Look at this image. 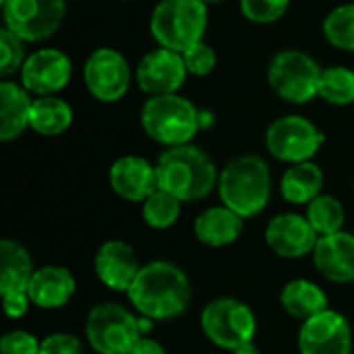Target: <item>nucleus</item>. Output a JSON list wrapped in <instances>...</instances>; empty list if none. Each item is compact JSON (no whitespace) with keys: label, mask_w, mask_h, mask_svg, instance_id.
<instances>
[{"label":"nucleus","mask_w":354,"mask_h":354,"mask_svg":"<svg viewBox=\"0 0 354 354\" xmlns=\"http://www.w3.org/2000/svg\"><path fill=\"white\" fill-rule=\"evenodd\" d=\"M191 282L187 274L170 261H151L141 268L127 290L131 305L147 319H174L191 305Z\"/></svg>","instance_id":"f257e3e1"},{"label":"nucleus","mask_w":354,"mask_h":354,"mask_svg":"<svg viewBox=\"0 0 354 354\" xmlns=\"http://www.w3.org/2000/svg\"><path fill=\"white\" fill-rule=\"evenodd\" d=\"M156 172L158 187L183 203L205 199L220 180L214 160L201 147L191 143L166 147L156 162Z\"/></svg>","instance_id":"f03ea898"},{"label":"nucleus","mask_w":354,"mask_h":354,"mask_svg":"<svg viewBox=\"0 0 354 354\" xmlns=\"http://www.w3.org/2000/svg\"><path fill=\"white\" fill-rule=\"evenodd\" d=\"M218 193L222 205L236 212L241 218L261 214L272 193V178L266 160L255 153L230 160L220 172Z\"/></svg>","instance_id":"7ed1b4c3"},{"label":"nucleus","mask_w":354,"mask_h":354,"mask_svg":"<svg viewBox=\"0 0 354 354\" xmlns=\"http://www.w3.org/2000/svg\"><path fill=\"white\" fill-rule=\"evenodd\" d=\"M199 108L178 95H153L141 108V127L149 139L166 147H178L191 143L201 131Z\"/></svg>","instance_id":"20e7f679"},{"label":"nucleus","mask_w":354,"mask_h":354,"mask_svg":"<svg viewBox=\"0 0 354 354\" xmlns=\"http://www.w3.org/2000/svg\"><path fill=\"white\" fill-rule=\"evenodd\" d=\"M151 332V319L135 317L116 303L95 305L85 322V336L97 354H129Z\"/></svg>","instance_id":"39448f33"},{"label":"nucleus","mask_w":354,"mask_h":354,"mask_svg":"<svg viewBox=\"0 0 354 354\" xmlns=\"http://www.w3.org/2000/svg\"><path fill=\"white\" fill-rule=\"evenodd\" d=\"M207 4L203 0H160L149 19V31L160 48L185 52L203 39Z\"/></svg>","instance_id":"423d86ee"},{"label":"nucleus","mask_w":354,"mask_h":354,"mask_svg":"<svg viewBox=\"0 0 354 354\" xmlns=\"http://www.w3.org/2000/svg\"><path fill=\"white\" fill-rule=\"evenodd\" d=\"M322 66L315 58L301 50L278 52L268 66L272 89L290 104H307L319 95Z\"/></svg>","instance_id":"0eeeda50"},{"label":"nucleus","mask_w":354,"mask_h":354,"mask_svg":"<svg viewBox=\"0 0 354 354\" xmlns=\"http://www.w3.org/2000/svg\"><path fill=\"white\" fill-rule=\"evenodd\" d=\"M201 330L212 344L232 353L239 346L253 342L257 322L249 305L239 299L224 297L205 305L201 313Z\"/></svg>","instance_id":"6e6552de"},{"label":"nucleus","mask_w":354,"mask_h":354,"mask_svg":"<svg viewBox=\"0 0 354 354\" xmlns=\"http://www.w3.org/2000/svg\"><path fill=\"white\" fill-rule=\"evenodd\" d=\"M326 135L305 116L290 114L276 118L266 131L268 151L286 164L311 162V158L324 145Z\"/></svg>","instance_id":"1a4fd4ad"},{"label":"nucleus","mask_w":354,"mask_h":354,"mask_svg":"<svg viewBox=\"0 0 354 354\" xmlns=\"http://www.w3.org/2000/svg\"><path fill=\"white\" fill-rule=\"evenodd\" d=\"M4 27L23 41H41L52 37L64 17L66 0H0Z\"/></svg>","instance_id":"9d476101"},{"label":"nucleus","mask_w":354,"mask_h":354,"mask_svg":"<svg viewBox=\"0 0 354 354\" xmlns=\"http://www.w3.org/2000/svg\"><path fill=\"white\" fill-rule=\"evenodd\" d=\"M83 81L87 91L97 102H118L131 87L129 60L114 48H97L85 60Z\"/></svg>","instance_id":"9b49d317"},{"label":"nucleus","mask_w":354,"mask_h":354,"mask_svg":"<svg viewBox=\"0 0 354 354\" xmlns=\"http://www.w3.org/2000/svg\"><path fill=\"white\" fill-rule=\"evenodd\" d=\"M299 351L301 354H351L353 330L348 319L334 309L309 317L299 330Z\"/></svg>","instance_id":"f8f14e48"},{"label":"nucleus","mask_w":354,"mask_h":354,"mask_svg":"<svg viewBox=\"0 0 354 354\" xmlns=\"http://www.w3.org/2000/svg\"><path fill=\"white\" fill-rule=\"evenodd\" d=\"M21 85L35 95H56L73 75L71 58L58 48H41L27 56L21 68Z\"/></svg>","instance_id":"ddd939ff"},{"label":"nucleus","mask_w":354,"mask_h":354,"mask_svg":"<svg viewBox=\"0 0 354 354\" xmlns=\"http://www.w3.org/2000/svg\"><path fill=\"white\" fill-rule=\"evenodd\" d=\"M187 66L183 60L180 52L168 50V48H158L147 52L135 71V81L137 85L147 93V95H170L178 93V89L187 81Z\"/></svg>","instance_id":"4468645a"},{"label":"nucleus","mask_w":354,"mask_h":354,"mask_svg":"<svg viewBox=\"0 0 354 354\" xmlns=\"http://www.w3.org/2000/svg\"><path fill=\"white\" fill-rule=\"evenodd\" d=\"M317 241L319 234L307 216L301 214H280L266 228L268 247L284 259H299L313 253Z\"/></svg>","instance_id":"2eb2a0df"},{"label":"nucleus","mask_w":354,"mask_h":354,"mask_svg":"<svg viewBox=\"0 0 354 354\" xmlns=\"http://www.w3.org/2000/svg\"><path fill=\"white\" fill-rule=\"evenodd\" d=\"M141 268L135 249L118 239L106 241L93 257L95 276L106 288L116 292H127Z\"/></svg>","instance_id":"dca6fc26"},{"label":"nucleus","mask_w":354,"mask_h":354,"mask_svg":"<svg viewBox=\"0 0 354 354\" xmlns=\"http://www.w3.org/2000/svg\"><path fill=\"white\" fill-rule=\"evenodd\" d=\"M108 180L112 191L124 201L143 203L151 197L158 187L156 164H149L141 156H122L118 158L108 172Z\"/></svg>","instance_id":"f3484780"},{"label":"nucleus","mask_w":354,"mask_h":354,"mask_svg":"<svg viewBox=\"0 0 354 354\" xmlns=\"http://www.w3.org/2000/svg\"><path fill=\"white\" fill-rule=\"evenodd\" d=\"M313 263L317 272L330 282H354V234L340 230L328 236H319L313 249Z\"/></svg>","instance_id":"a211bd4d"},{"label":"nucleus","mask_w":354,"mask_h":354,"mask_svg":"<svg viewBox=\"0 0 354 354\" xmlns=\"http://www.w3.org/2000/svg\"><path fill=\"white\" fill-rule=\"evenodd\" d=\"M75 290H77L75 276L71 274V270L62 266H44L35 270L27 286L31 305L46 311L62 309L64 305H68Z\"/></svg>","instance_id":"6ab92c4d"},{"label":"nucleus","mask_w":354,"mask_h":354,"mask_svg":"<svg viewBox=\"0 0 354 354\" xmlns=\"http://www.w3.org/2000/svg\"><path fill=\"white\" fill-rule=\"evenodd\" d=\"M245 230V218L236 212L228 209L226 205H216L201 212L193 222L195 239L205 247H228L241 239Z\"/></svg>","instance_id":"aec40b11"},{"label":"nucleus","mask_w":354,"mask_h":354,"mask_svg":"<svg viewBox=\"0 0 354 354\" xmlns=\"http://www.w3.org/2000/svg\"><path fill=\"white\" fill-rule=\"evenodd\" d=\"M31 93L12 81L0 83V141L8 143L29 129Z\"/></svg>","instance_id":"412c9836"},{"label":"nucleus","mask_w":354,"mask_h":354,"mask_svg":"<svg viewBox=\"0 0 354 354\" xmlns=\"http://www.w3.org/2000/svg\"><path fill=\"white\" fill-rule=\"evenodd\" d=\"M33 261L29 251L10 241L2 239L0 243V292H27L29 280L33 276Z\"/></svg>","instance_id":"4be33fe9"},{"label":"nucleus","mask_w":354,"mask_h":354,"mask_svg":"<svg viewBox=\"0 0 354 354\" xmlns=\"http://www.w3.org/2000/svg\"><path fill=\"white\" fill-rule=\"evenodd\" d=\"M324 172L313 162L292 164L280 180V193L284 201L295 205H309L315 197L322 195Z\"/></svg>","instance_id":"5701e85b"},{"label":"nucleus","mask_w":354,"mask_h":354,"mask_svg":"<svg viewBox=\"0 0 354 354\" xmlns=\"http://www.w3.org/2000/svg\"><path fill=\"white\" fill-rule=\"evenodd\" d=\"M280 303L288 315L303 319V322H307L309 317H315V315L324 313L326 309H330L326 292L315 282L305 280V278L288 282L282 288Z\"/></svg>","instance_id":"b1692460"},{"label":"nucleus","mask_w":354,"mask_h":354,"mask_svg":"<svg viewBox=\"0 0 354 354\" xmlns=\"http://www.w3.org/2000/svg\"><path fill=\"white\" fill-rule=\"evenodd\" d=\"M73 124V108L58 95H41L33 100L29 129L44 137L62 135Z\"/></svg>","instance_id":"393cba45"},{"label":"nucleus","mask_w":354,"mask_h":354,"mask_svg":"<svg viewBox=\"0 0 354 354\" xmlns=\"http://www.w3.org/2000/svg\"><path fill=\"white\" fill-rule=\"evenodd\" d=\"M307 220L315 228L319 236H328L340 232L346 220L344 205L332 195H319L307 205Z\"/></svg>","instance_id":"a878e982"},{"label":"nucleus","mask_w":354,"mask_h":354,"mask_svg":"<svg viewBox=\"0 0 354 354\" xmlns=\"http://www.w3.org/2000/svg\"><path fill=\"white\" fill-rule=\"evenodd\" d=\"M180 205H183L180 199H176L174 195L158 189L151 197H147L141 203L143 222L149 228H156V230L172 228L178 222V218H180Z\"/></svg>","instance_id":"bb28decb"},{"label":"nucleus","mask_w":354,"mask_h":354,"mask_svg":"<svg viewBox=\"0 0 354 354\" xmlns=\"http://www.w3.org/2000/svg\"><path fill=\"white\" fill-rule=\"evenodd\" d=\"M319 97L334 106H348L354 102V71L346 66H330L322 71Z\"/></svg>","instance_id":"cd10ccee"},{"label":"nucleus","mask_w":354,"mask_h":354,"mask_svg":"<svg viewBox=\"0 0 354 354\" xmlns=\"http://www.w3.org/2000/svg\"><path fill=\"white\" fill-rule=\"evenodd\" d=\"M326 39L344 52H354V2L340 4L324 19Z\"/></svg>","instance_id":"c85d7f7f"},{"label":"nucleus","mask_w":354,"mask_h":354,"mask_svg":"<svg viewBox=\"0 0 354 354\" xmlns=\"http://www.w3.org/2000/svg\"><path fill=\"white\" fill-rule=\"evenodd\" d=\"M0 75L4 79H8L15 73H21L27 56H25V41L12 33L8 27L0 29Z\"/></svg>","instance_id":"c756f323"},{"label":"nucleus","mask_w":354,"mask_h":354,"mask_svg":"<svg viewBox=\"0 0 354 354\" xmlns=\"http://www.w3.org/2000/svg\"><path fill=\"white\" fill-rule=\"evenodd\" d=\"M288 6L290 0H241L243 17L259 25L276 23L286 15Z\"/></svg>","instance_id":"7c9ffc66"},{"label":"nucleus","mask_w":354,"mask_h":354,"mask_svg":"<svg viewBox=\"0 0 354 354\" xmlns=\"http://www.w3.org/2000/svg\"><path fill=\"white\" fill-rule=\"evenodd\" d=\"M183 60H185V66H187L189 75L205 77V75H209L216 68L218 54H216V50L209 44H205L201 39V41H197L195 46H191L189 50L183 52Z\"/></svg>","instance_id":"2f4dec72"},{"label":"nucleus","mask_w":354,"mask_h":354,"mask_svg":"<svg viewBox=\"0 0 354 354\" xmlns=\"http://www.w3.org/2000/svg\"><path fill=\"white\" fill-rule=\"evenodd\" d=\"M41 342L25 332V330H12L6 332L0 340V354H39Z\"/></svg>","instance_id":"473e14b6"},{"label":"nucleus","mask_w":354,"mask_h":354,"mask_svg":"<svg viewBox=\"0 0 354 354\" xmlns=\"http://www.w3.org/2000/svg\"><path fill=\"white\" fill-rule=\"evenodd\" d=\"M39 354H83V346L73 334L56 332L41 340Z\"/></svg>","instance_id":"72a5a7b5"},{"label":"nucleus","mask_w":354,"mask_h":354,"mask_svg":"<svg viewBox=\"0 0 354 354\" xmlns=\"http://www.w3.org/2000/svg\"><path fill=\"white\" fill-rule=\"evenodd\" d=\"M31 299L27 292H10V295H2V307L6 317L10 319H19L29 311Z\"/></svg>","instance_id":"f704fd0d"},{"label":"nucleus","mask_w":354,"mask_h":354,"mask_svg":"<svg viewBox=\"0 0 354 354\" xmlns=\"http://www.w3.org/2000/svg\"><path fill=\"white\" fill-rule=\"evenodd\" d=\"M129 354H168V353H166V348H164L158 340H153V338L145 336V338H141V340L135 344V348H133Z\"/></svg>","instance_id":"c9c22d12"},{"label":"nucleus","mask_w":354,"mask_h":354,"mask_svg":"<svg viewBox=\"0 0 354 354\" xmlns=\"http://www.w3.org/2000/svg\"><path fill=\"white\" fill-rule=\"evenodd\" d=\"M214 122H216V116H214L209 110H201V112H199V124H201V131L209 129Z\"/></svg>","instance_id":"e433bc0d"},{"label":"nucleus","mask_w":354,"mask_h":354,"mask_svg":"<svg viewBox=\"0 0 354 354\" xmlns=\"http://www.w3.org/2000/svg\"><path fill=\"white\" fill-rule=\"evenodd\" d=\"M232 354H259V348L253 342H247V344L239 346L236 351H232Z\"/></svg>","instance_id":"4c0bfd02"},{"label":"nucleus","mask_w":354,"mask_h":354,"mask_svg":"<svg viewBox=\"0 0 354 354\" xmlns=\"http://www.w3.org/2000/svg\"><path fill=\"white\" fill-rule=\"evenodd\" d=\"M205 4H212V2H222V0H203Z\"/></svg>","instance_id":"58836bf2"},{"label":"nucleus","mask_w":354,"mask_h":354,"mask_svg":"<svg viewBox=\"0 0 354 354\" xmlns=\"http://www.w3.org/2000/svg\"><path fill=\"white\" fill-rule=\"evenodd\" d=\"M118 2H129V0H118Z\"/></svg>","instance_id":"ea45409f"}]
</instances>
